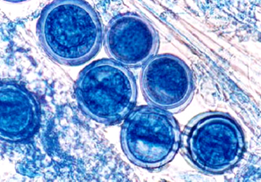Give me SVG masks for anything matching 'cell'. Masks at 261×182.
<instances>
[{"instance_id": "cell-1", "label": "cell", "mask_w": 261, "mask_h": 182, "mask_svg": "<svg viewBox=\"0 0 261 182\" xmlns=\"http://www.w3.org/2000/svg\"><path fill=\"white\" fill-rule=\"evenodd\" d=\"M37 33L45 52L58 64L76 66L101 48L103 29L99 15L84 1H56L45 7Z\"/></svg>"}, {"instance_id": "cell-2", "label": "cell", "mask_w": 261, "mask_h": 182, "mask_svg": "<svg viewBox=\"0 0 261 182\" xmlns=\"http://www.w3.org/2000/svg\"><path fill=\"white\" fill-rule=\"evenodd\" d=\"M75 95L88 117L103 124H116L134 109L137 81L130 70L116 61L100 59L80 72Z\"/></svg>"}, {"instance_id": "cell-3", "label": "cell", "mask_w": 261, "mask_h": 182, "mask_svg": "<svg viewBox=\"0 0 261 182\" xmlns=\"http://www.w3.org/2000/svg\"><path fill=\"white\" fill-rule=\"evenodd\" d=\"M183 152L189 163L205 173L232 169L245 153V135L229 114L211 112L192 119L181 133Z\"/></svg>"}, {"instance_id": "cell-4", "label": "cell", "mask_w": 261, "mask_h": 182, "mask_svg": "<svg viewBox=\"0 0 261 182\" xmlns=\"http://www.w3.org/2000/svg\"><path fill=\"white\" fill-rule=\"evenodd\" d=\"M180 142V128L172 114L153 106L132 110L121 127L125 155L143 169H161L168 165L178 153Z\"/></svg>"}, {"instance_id": "cell-5", "label": "cell", "mask_w": 261, "mask_h": 182, "mask_svg": "<svg viewBox=\"0 0 261 182\" xmlns=\"http://www.w3.org/2000/svg\"><path fill=\"white\" fill-rule=\"evenodd\" d=\"M141 87L150 106L177 114L194 97V74L188 64L174 55H159L143 65Z\"/></svg>"}, {"instance_id": "cell-6", "label": "cell", "mask_w": 261, "mask_h": 182, "mask_svg": "<svg viewBox=\"0 0 261 182\" xmlns=\"http://www.w3.org/2000/svg\"><path fill=\"white\" fill-rule=\"evenodd\" d=\"M106 49L125 67H142L154 58L160 36L148 19L137 13L120 14L110 20L104 35Z\"/></svg>"}, {"instance_id": "cell-7", "label": "cell", "mask_w": 261, "mask_h": 182, "mask_svg": "<svg viewBox=\"0 0 261 182\" xmlns=\"http://www.w3.org/2000/svg\"><path fill=\"white\" fill-rule=\"evenodd\" d=\"M0 136L11 143L32 138L41 121L38 99L19 84L5 81L0 88Z\"/></svg>"}]
</instances>
